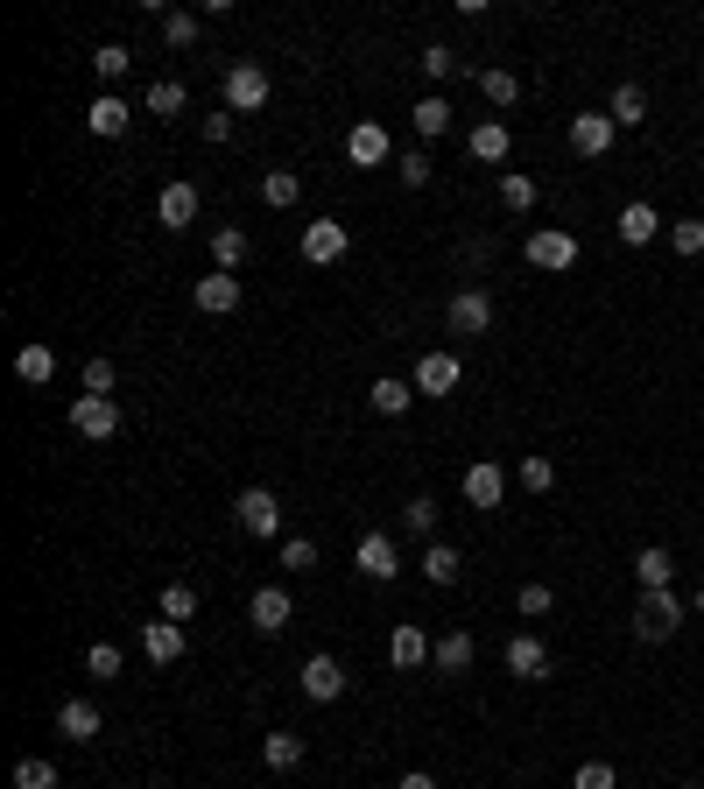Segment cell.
I'll use <instances>...</instances> for the list:
<instances>
[{"instance_id": "cell-1", "label": "cell", "mask_w": 704, "mask_h": 789, "mask_svg": "<svg viewBox=\"0 0 704 789\" xmlns=\"http://www.w3.org/2000/svg\"><path fill=\"white\" fill-rule=\"evenodd\" d=\"M677 628H683L677 592H641V606H634V634H641V642H669Z\"/></svg>"}, {"instance_id": "cell-2", "label": "cell", "mask_w": 704, "mask_h": 789, "mask_svg": "<svg viewBox=\"0 0 704 789\" xmlns=\"http://www.w3.org/2000/svg\"><path fill=\"white\" fill-rule=\"evenodd\" d=\"M71 430H78V437H92V444L120 437V409H113V395H78V402H71Z\"/></svg>"}, {"instance_id": "cell-3", "label": "cell", "mask_w": 704, "mask_h": 789, "mask_svg": "<svg viewBox=\"0 0 704 789\" xmlns=\"http://www.w3.org/2000/svg\"><path fill=\"white\" fill-rule=\"evenodd\" d=\"M613 141H620V127H613V113H571V148L585 162L613 156Z\"/></svg>"}, {"instance_id": "cell-4", "label": "cell", "mask_w": 704, "mask_h": 789, "mask_svg": "<svg viewBox=\"0 0 704 789\" xmlns=\"http://www.w3.org/2000/svg\"><path fill=\"white\" fill-rule=\"evenodd\" d=\"M233 515H239V529H247V535H275L282 529V501L268 494V486H247V494L233 501Z\"/></svg>"}, {"instance_id": "cell-5", "label": "cell", "mask_w": 704, "mask_h": 789, "mask_svg": "<svg viewBox=\"0 0 704 789\" xmlns=\"http://www.w3.org/2000/svg\"><path fill=\"white\" fill-rule=\"evenodd\" d=\"M578 261V241L564 226H543V233H529V268H549V275H564V268Z\"/></svg>"}, {"instance_id": "cell-6", "label": "cell", "mask_w": 704, "mask_h": 789, "mask_svg": "<svg viewBox=\"0 0 704 789\" xmlns=\"http://www.w3.org/2000/svg\"><path fill=\"white\" fill-rule=\"evenodd\" d=\"M346 156L359 162V170H381V162L395 156V134H387L381 121H359V127L346 134Z\"/></svg>"}, {"instance_id": "cell-7", "label": "cell", "mask_w": 704, "mask_h": 789, "mask_svg": "<svg viewBox=\"0 0 704 789\" xmlns=\"http://www.w3.org/2000/svg\"><path fill=\"white\" fill-rule=\"evenodd\" d=\"M296 683H304V698H318V705H332V698L346 691V663H338V656H310L304 669H296Z\"/></svg>"}, {"instance_id": "cell-8", "label": "cell", "mask_w": 704, "mask_h": 789, "mask_svg": "<svg viewBox=\"0 0 704 789\" xmlns=\"http://www.w3.org/2000/svg\"><path fill=\"white\" fill-rule=\"evenodd\" d=\"M346 247H353V233L338 226V219H318V226H304V261L332 268V261H346Z\"/></svg>"}, {"instance_id": "cell-9", "label": "cell", "mask_w": 704, "mask_h": 789, "mask_svg": "<svg viewBox=\"0 0 704 789\" xmlns=\"http://www.w3.org/2000/svg\"><path fill=\"white\" fill-rule=\"evenodd\" d=\"M226 107H233V113L268 107V71H261V64H233V71H226Z\"/></svg>"}, {"instance_id": "cell-10", "label": "cell", "mask_w": 704, "mask_h": 789, "mask_svg": "<svg viewBox=\"0 0 704 789\" xmlns=\"http://www.w3.org/2000/svg\"><path fill=\"white\" fill-rule=\"evenodd\" d=\"M289 614H296V600H289L282 585H261V592L247 600V620H254L261 634H282V628H289Z\"/></svg>"}, {"instance_id": "cell-11", "label": "cell", "mask_w": 704, "mask_h": 789, "mask_svg": "<svg viewBox=\"0 0 704 789\" xmlns=\"http://www.w3.org/2000/svg\"><path fill=\"white\" fill-rule=\"evenodd\" d=\"M184 628H176V620H148V628H141V656L148 663H156V669H170V663H184Z\"/></svg>"}, {"instance_id": "cell-12", "label": "cell", "mask_w": 704, "mask_h": 789, "mask_svg": "<svg viewBox=\"0 0 704 789\" xmlns=\"http://www.w3.org/2000/svg\"><path fill=\"white\" fill-rule=\"evenodd\" d=\"M444 318H452V332H458V338H479V332L493 324V304H486V289H458Z\"/></svg>"}, {"instance_id": "cell-13", "label": "cell", "mask_w": 704, "mask_h": 789, "mask_svg": "<svg viewBox=\"0 0 704 789\" xmlns=\"http://www.w3.org/2000/svg\"><path fill=\"white\" fill-rule=\"evenodd\" d=\"M466 501H472V508H501V501H507V472L501 466H493V458H479V466H466Z\"/></svg>"}, {"instance_id": "cell-14", "label": "cell", "mask_w": 704, "mask_h": 789, "mask_svg": "<svg viewBox=\"0 0 704 789\" xmlns=\"http://www.w3.org/2000/svg\"><path fill=\"white\" fill-rule=\"evenodd\" d=\"M430 669H437V677H466L472 669V634L466 628L437 634V642H430Z\"/></svg>"}, {"instance_id": "cell-15", "label": "cell", "mask_w": 704, "mask_h": 789, "mask_svg": "<svg viewBox=\"0 0 704 789\" xmlns=\"http://www.w3.org/2000/svg\"><path fill=\"white\" fill-rule=\"evenodd\" d=\"M501 663H507V677H549V649L543 642H535V634H515V642H507L501 649Z\"/></svg>"}, {"instance_id": "cell-16", "label": "cell", "mask_w": 704, "mask_h": 789, "mask_svg": "<svg viewBox=\"0 0 704 789\" xmlns=\"http://www.w3.org/2000/svg\"><path fill=\"white\" fill-rule=\"evenodd\" d=\"M57 733L78 740V748H85V740H99V733H107V726H99V705H92V698H64V712H57Z\"/></svg>"}, {"instance_id": "cell-17", "label": "cell", "mask_w": 704, "mask_h": 789, "mask_svg": "<svg viewBox=\"0 0 704 789\" xmlns=\"http://www.w3.org/2000/svg\"><path fill=\"white\" fill-rule=\"evenodd\" d=\"M190 304H198V310H205V318H226V310L239 304V282L226 275V268H212V275H205V282H198V289H190Z\"/></svg>"}, {"instance_id": "cell-18", "label": "cell", "mask_w": 704, "mask_h": 789, "mask_svg": "<svg viewBox=\"0 0 704 789\" xmlns=\"http://www.w3.org/2000/svg\"><path fill=\"white\" fill-rule=\"evenodd\" d=\"M409 381H416V395H452L458 389V360H452V353H423Z\"/></svg>"}, {"instance_id": "cell-19", "label": "cell", "mask_w": 704, "mask_h": 789, "mask_svg": "<svg viewBox=\"0 0 704 789\" xmlns=\"http://www.w3.org/2000/svg\"><path fill=\"white\" fill-rule=\"evenodd\" d=\"M127 121H134V107H127V99H113V93H99L92 107H85V127H92L99 141H113V134H127Z\"/></svg>"}, {"instance_id": "cell-20", "label": "cell", "mask_w": 704, "mask_h": 789, "mask_svg": "<svg viewBox=\"0 0 704 789\" xmlns=\"http://www.w3.org/2000/svg\"><path fill=\"white\" fill-rule=\"evenodd\" d=\"M353 564H359V571H367V578H381V585H387V578L402 571V557H395V543H387V535H359Z\"/></svg>"}, {"instance_id": "cell-21", "label": "cell", "mask_w": 704, "mask_h": 789, "mask_svg": "<svg viewBox=\"0 0 704 789\" xmlns=\"http://www.w3.org/2000/svg\"><path fill=\"white\" fill-rule=\"evenodd\" d=\"M156 219H162L170 233H184L190 219H198V190H190V184H162V198H156Z\"/></svg>"}, {"instance_id": "cell-22", "label": "cell", "mask_w": 704, "mask_h": 789, "mask_svg": "<svg viewBox=\"0 0 704 789\" xmlns=\"http://www.w3.org/2000/svg\"><path fill=\"white\" fill-rule=\"evenodd\" d=\"M634 578H641V592H669V578H677V557H669L663 543L634 550Z\"/></svg>"}, {"instance_id": "cell-23", "label": "cell", "mask_w": 704, "mask_h": 789, "mask_svg": "<svg viewBox=\"0 0 704 789\" xmlns=\"http://www.w3.org/2000/svg\"><path fill=\"white\" fill-rule=\"evenodd\" d=\"M387 663H395V669H416V663H430V634L402 620V628L387 634Z\"/></svg>"}, {"instance_id": "cell-24", "label": "cell", "mask_w": 704, "mask_h": 789, "mask_svg": "<svg viewBox=\"0 0 704 789\" xmlns=\"http://www.w3.org/2000/svg\"><path fill=\"white\" fill-rule=\"evenodd\" d=\"M466 148L479 162H507V148H515V134H507V121H479L472 134H466Z\"/></svg>"}, {"instance_id": "cell-25", "label": "cell", "mask_w": 704, "mask_h": 789, "mask_svg": "<svg viewBox=\"0 0 704 789\" xmlns=\"http://www.w3.org/2000/svg\"><path fill=\"white\" fill-rule=\"evenodd\" d=\"M655 233H663V212H655V205H627L620 212V241L627 247H649Z\"/></svg>"}, {"instance_id": "cell-26", "label": "cell", "mask_w": 704, "mask_h": 789, "mask_svg": "<svg viewBox=\"0 0 704 789\" xmlns=\"http://www.w3.org/2000/svg\"><path fill=\"white\" fill-rule=\"evenodd\" d=\"M261 762L275 768V776H289V768H304V733H268V740H261Z\"/></svg>"}, {"instance_id": "cell-27", "label": "cell", "mask_w": 704, "mask_h": 789, "mask_svg": "<svg viewBox=\"0 0 704 789\" xmlns=\"http://www.w3.org/2000/svg\"><path fill=\"white\" fill-rule=\"evenodd\" d=\"M261 198H268V212H289V205L304 198V176H296V170H268L261 176Z\"/></svg>"}, {"instance_id": "cell-28", "label": "cell", "mask_w": 704, "mask_h": 789, "mask_svg": "<svg viewBox=\"0 0 704 789\" xmlns=\"http://www.w3.org/2000/svg\"><path fill=\"white\" fill-rule=\"evenodd\" d=\"M458 571H466V557H458L452 543H430L423 550V578H430V585H458Z\"/></svg>"}, {"instance_id": "cell-29", "label": "cell", "mask_w": 704, "mask_h": 789, "mask_svg": "<svg viewBox=\"0 0 704 789\" xmlns=\"http://www.w3.org/2000/svg\"><path fill=\"white\" fill-rule=\"evenodd\" d=\"M479 93H486V107H515L521 78H515V71H501V64H486V71H479Z\"/></svg>"}, {"instance_id": "cell-30", "label": "cell", "mask_w": 704, "mask_h": 789, "mask_svg": "<svg viewBox=\"0 0 704 789\" xmlns=\"http://www.w3.org/2000/svg\"><path fill=\"white\" fill-rule=\"evenodd\" d=\"M606 113H613V127H641V121H649V93H641V85H620Z\"/></svg>"}, {"instance_id": "cell-31", "label": "cell", "mask_w": 704, "mask_h": 789, "mask_svg": "<svg viewBox=\"0 0 704 789\" xmlns=\"http://www.w3.org/2000/svg\"><path fill=\"white\" fill-rule=\"evenodd\" d=\"M14 374H22V381H36V389H42V381L57 374V353H50V346H22V353H14Z\"/></svg>"}, {"instance_id": "cell-32", "label": "cell", "mask_w": 704, "mask_h": 789, "mask_svg": "<svg viewBox=\"0 0 704 789\" xmlns=\"http://www.w3.org/2000/svg\"><path fill=\"white\" fill-rule=\"evenodd\" d=\"M409 402H416V381H373V409H381V416H402V409H409Z\"/></svg>"}, {"instance_id": "cell-33", "label": "cell", "mask_w": 704, "mask_h": 789, "mask_svg": "<svg viewBox=\"0 0 704 789\" xmlns=\"http://www.w3.org/2000/svg\"><path fill=\"white\" fill-rule=\"evenodd\" d=\"M212 261L233 275V268L247 261V233H239V226H219V233H212Z\"/></svg>"}, {"instance_id": "cell-34", "label": "cell", "mask_w": 704, "mask_h": 789, "mask_svg": "<svg viewBox=\"0 0 704 789\" xmlns=\"http://www.w3.org/2000/svg\"><path fill=\"white\" fill-rule=\"evenodd\" d=\"M184 85H176V78H156V85H148V113H156V121H170V113H184Z\"/></svg>"}, {"instance_id": "cell-35", "label": "cell", "mask_w": 704, "mask_h": 789, "mask_svg": "<svg viewBox=\"0 0 704 789\" xmlns=\"http://www.w3.org/2000/svg\"><path fill=\"white\" fill-rule=\"evenodd\" d=\"M402 529H409V535H430V543H437V501L416 494L409 508H402Z\"/></svg>"}, {"instance_id": "cell-36", "label": "cell", "mask_w": 704, "mask_h": 789, "mask_svg": "<svg viewBox=\"0 0 704 789\" xmlns=\"http://www.w3.org/2000/svg\"><path fill=\"white\" fill-rule=\"evenodd\" d=\"M444 127H452V107H444V99H437V93H430V99H423V107H416V134H423V141H437V134H444Z\"/></svg>"}, {"instance_id": "cell-37", "label": "cell", "mask_w": 704, "mask_h": 789, "mask_svg": "<svg viewBox=\"0 0 704 789\" xmlns=\"http://www.w3.org/2000/svg\"><path fill=\"white\" fill-rule=\"evenodd\" d=\"M521 486H529V494H549V486H557V466H549L543 452H529L521 458Z\"/></svg>"}, {"instance_id": "cell-38", "label": "cell", "mask_w": 704, "mask_h": 789, "mask_svg": "<svg viewBox=\"0 0 704 789\" xmlns=\"http://www.w3.org/2000/svg\"><path fill=\"white\" fill-rule=\"evenodd\" d=\"M395 176H402L409 190H423V184H430V156H423V148H402V156H395Z\"/></svg>"}, {"instance_id": "cell-39", "label": "cell", "mask_w": 704, "mask_h": 789, "mask_svg": "<svg viewBox=\"0 0 704 789\" xmlns=\"http://www.w3.org/2000/svg\"><path fill=\"white\" fill-rule=\"evenodd\" d=\"M127 64H134V50H127V42H99V50H92V71H99V78H120Z\"/></svg>"}, {"instance_id": "cell-40", "label": "cell", "mask_w": 704, "mask_h": 789, "mask_svg": "<svg viewBox=\"0 0 704 789\" xmlns=\"http://www.w3.org/2000/svg\"><path fill=\"white\" fill-rule=\"evenodd\" d=\"M162 42H170V50H190V42H198V14H162Z\"/></svg>"}, {"instance_id": "cell-41", "label": "cell", "mask_w": 704, "mask_h": 789, "mask_svg": "<svg viewBox=\"0 0 704 789\" xmlns=\"http://www.w3.org/2000/svg\"><path fill=\"white\" fill-rule=\"evenodd\" d=\"M282 571H318V543H310V535H289V543H282Z\"/></svg>"}, {"instance_id": "cell-42", "label": "cell", "mask_w": 704, "mask_h": 789, "mask_svg": "<svg viewBox=\"0 0 704 789\" xmlns=\"http://www.w3.org/2000/svg\"><path fill=\"white\" fill-rule=\"evenodd\" d=\"M190 614H198V592H190V585H170V592H162V620H176V628H184Z\"/></svg>"}, {"instance_id": "cell-43", "label": "cell", "mask_w": 704, "mask_h": 789, "mask_svg": "<svg viewBox=\"0 0 704 789\" xmlns=\"http://www.w3.org/2000/svg\"><path fill=\"white\" fill-rule=\"evenodd\" d=\"M501 205H507V212H529V205H535V184L507 170V176H501Z\"/></svg>"}, {"instance_id": "cell-44", "label": "cell", "mask_w": 704, "mask_h": 789, "mask_svg": "<svg viewBox=\"0 0 704 789\" xmlns=\"http://www.w3.org/2000/svg\"><path fill=\"white\" fill-rule=\"evenodd\" d=\"M669 247H677V255H704V219H677V226H669Z\"/></svg>"}, {"instance_id": "cell-45", "label": "cell", "mask_w": 704, "mask_h": 789, "mask_svg": "<svg viewBox=\"0 0 704 789\" xmlns=\"http://www.w3.org/2000/svg\"><path fill=\"white\" fill-rule=\"evenodd\" d=\"M85 669H92L99 683H107V677H120V649H113V642H92V649H85Z\"/></svg>"}, {"instance_id": "cell-46", "label": "cell", "mask_w": 704, "mask_h": 789, "mask_svg": "<svg viewBox=\"0 0 704 789\" xmlns=\"http://www.w3.org/2000/svg\"><path fill=\"white\" fill-rule=\"evenodd\" d=\"M14 789H57L50 762H14Z\"/></svg>"}, {"instance_id": "cell-47", "label": "cell", "mask_w": 704, "mask_h": 789, "mask_svg": "<svg viewBox=\"0 0 704 789\" xmlns=\"http://www.w3.org/2000/svg\"><path fill=\"white\" fill-rule=\"evenodd\" d=\"M571 789H620V776H613V762H585L571 776Z\"/></svg>"}, {"instance_id": "cell-48", "label": "cell", "mask_w": 704, "mask_h": 789, "mask_svg": "<svg viewBox=\"0 0 704 789\" xmlns=\"http://www.w3.org/2000/svg\"><path fill=\"white\" fill-rule=\"evenodd\" d=\"M515 606H521L529 620H543L549 606H557V592H549V585H521V600H515Z\"/></svg>"}, {"instance_id": "cell-49", "label": "cell", "mask_w": 704, "mask_h": 789, "mask_svg": "<svg viewBox=\"0 0 704 789\" xmlns=\"http://www.w3.org/2000/svg\"><path fill=\"white\" fill-rule=\"evenodd\" d=\"M416 64H423V71H430V78H452V71H458V57H452V50H444V42H430V50H423V57H416Z\"/></svg>"}, {"instance_id": "cell-50", "label": "cell", "mask_w": 704, "mask_h": 789, "mask_svg": "<svg viewBox=\"0 0 704 789\" xmlns=\"http://www.w3.org/2000/svg\"><path fill=\"white\" fill-rule=\"evenodd\" d=\"M85 395H113V360H85Z\"/></svg>"}, {"instance_id": "cell-51", "label": "cell", "mask_w": 704, "mask_h": 789, "mask_svg": "<svg viewBox=\"0 0 704 789\" xmlns=\"http://www.w3.org/2000/svg\"><path fill=\"white\" fill-rule=\"evenodd\" d=\"M233 134V113H205V141H226Z\"/></svg>"}, {"instance_id": "cell-52", "label": "cell", "mask_w": 704, "mask_h": 789, "mask_svg": "<svg viewBox=\"0 0 704 789\" xmlns=\"http://www.w3.org/2000/svg\"><path fill=\"white\" fill-rule=\"evenodd\" d=\"M395 789H437V776H430V768H409V776H402Z\"/></svg>"}, {"instance_id": "cell-53", "label": "cell", "mask_w": 704, "mask_h": 789, "mask_svg": "<svg viewBox=\"0 0 704 789\" xmlns=\"http://www.w3.org/2000/svg\"><path fill=\"white\" fill-rule=\"evenodd\" d=\"M697 614H704V592H697Z\"/></svg>"}, {"instance_id": "cell-54", "label": "cell", "mask_w": 704, "mask_h": 789, "mask_svg": "<svg viewBox=\"0 0 704 789\" xmlns=\"http://www.w3.org/2000/svg\"><path fill=\"white\" fill-rule=\"evenodd\" d=\"M677 789H697V782H677Z\"/></svg>"}]
</instances>
